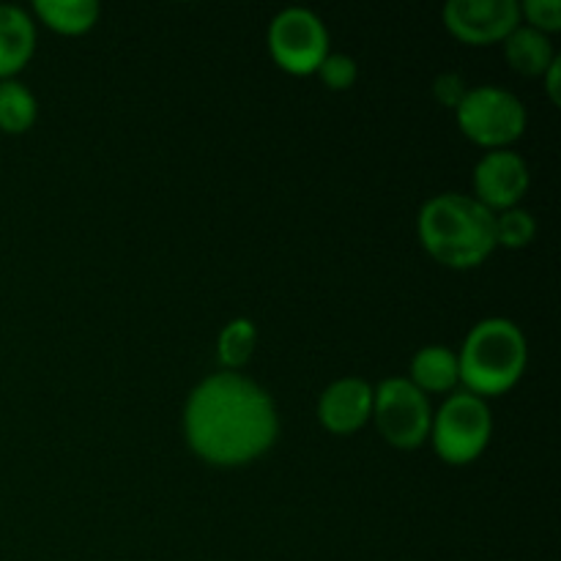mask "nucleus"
I'll return each mask as SVG.
<instances>
[{
	"instance_id": "nucleus-2",
	"label": "nucleus",
	"mask_w": 561,
	"mask_h": 561,
	"mask_svg": "<svg viewBox=\"0 0 561 561\" xmlns=\"http://www.w3.org/2000/svg\"><path fill=\"white\" fill-rule=\"evenodd\" d=\"M416 233L442 266L474 268L496 250V214L474 195L442 192L420 208Z\"/></svg>"
},
{
	"instance_id": "nucleus-18",
	"label": "nucleus",
	"mask_w": 561,
	"mask_h": 561,
	"mask_svg": "<svg viewBox=\"0 0 561 561\" xmlns=\"http://www.w3.org/2000/svg\"><path fill=\"white\" fill-rule=\"evenodd\" d=\"M316 75L321 77V82L329 91H348V88H354L356 77H359V66H356L351 55L329 53L323 64L318 66Z\"/></svg>"
},
{
	"instance_id": "nucleus-7",
	"label": "nucleus",
	"mask_w": 561,
	"mask_h": 561,
	"mask_svg": "<svg viewBox=\"0 0 561 561\" xmlns=\"http://www.w3.org/2000/svg\"><path fill=\"white\" fill-rule=\"evenodd\" d=\"M266 44L279 69L307 77L316 75L329 55V31L316 11L290 5L272 20Z\"/></svg>"
},
{
	"instance_id": "nucleus-3",
	"label": "nucleus",
	"mask_w": 561,
	"mask_h": 561,
	"mask_svg": "<svg viewBox=\"0 0 561 561\" xmlns=\"http://www.w3.org/2000/svg\"><path fill=\"white\" fill-rule=\"evenodd\" d=\"M529 365V345L518 323L507 318H485L477 323L458 351L460 381L477 398H496L510 392L524 378Z\"/></svg>"
},
{
	"instance_id": "nucleus-6",
	"label": "nucleus",
	"mask_w": 561,
	"mask_h": 561,
	"mask_svg": "<svg viewBox=\"0 0 561 561\" xmlns=\"http://www.w3.org/2000/svg\"><path fill=\"white\" fill-rule=\"evenodd\" d=\"M373 420L387 444L416 449L431 438V400L409 378H387L373 389Z\"/></svg>"
},
{
	"instance_id": "nucleus-16",
	"label": "nucleus",
	"mask_w": 561,
	"mask_h": 561,
	"mask_svg": "<svg viewBox=\"0 0 561 561\" xmlns=\"http://www.w3.org/2000/svg\"><path fill=\"white\" fill-rule=\"evenodd\" d=\"M257 345V327L250 321V318H233L228 327L219 332L217 340V354L219 362H222L228 370H239L247 362L252 359Z\"/></svg>"
},
{
	"instance_id": "nucleus-1",
	"label": "nucleus",
	"mask_w": 561,
	"mask_h": 561,
	"mask_svg": "<svg viewBox=\"0 0 561 561\" xmlns=\"http://www.w3.org/2000/svg\"><path fill=\"white\" fill-rule=\"evenodd\" d=\"M277 433L279 416L272 394L241 373H214L186 400V444L206 463H252L272 449Z\"/></svg>"
},
{
	"instance_id": "nucleus-11",
	"label": "nucleus",
	"mask_w": 561,
	"mask_h": 561,
	"mask_svg": "<svg viewBox=\"0 0 561 561\" xmlns=\"http://www.w3.org/2000/svg\"><path fill=\"white\" fill-rule=\"evenodd\" d=\"M36 53V25L20 5H0V82L14 80Z\"/></svg>"
},
{
	"instance_id": "nucleus-21",
	"label": "nucleus",
	"mask_w": 561,
	"mask_h": 561,
	"mask_svg": "<svg viewBox=\"0 0 561 561\" xmlns=\"http://www.w3.org/2000/svg\"><path fill=\"white\" fill-rule=\"evenodd\" d=\"M559 71H561V58L553 60L551 66H548V71L542 77H546V88H548V96H551L553 104H559Z\"/></svg>"
},
{
	"instance_id": "nucleus-8",
	"label": "nucleus",
	"mask_w": 561,
	"mask_h": 561,
	"mask_svg": "<svg viewBox=\"0 0 561 561\" xmlns=\"http://www.w3.org/2000/svg\"><path fill=\"white\" fill-rule=\"evenodd\" d=\"M444 25L460 42L485 47L504 42L520 25V9L515 0H449Z\"/></svg>"
},
{
	"instance_id": "nucleus-9",
	"label": "nucleus",
	"mask_w": 561,
	"mask_h": 561,
	"mask_svg": "<svg viewBox=\"0 0 561 561\" xmlns=\"http://www.w3.org/2000/svg\"><path fill=\"white\" fill-rule=\"evenodd\" d=\"M529 181L531 175L526 159L510 148H499V151H488L477 162L474 197L493 214L507 211V208L518 206L520 197L529 190Z\"/></svg>"
},
{
	"instance_id": "nucleus-12",
	"label": "nucleus",
	"mask_w": 561,
	"mask_h": 561,
	"mask_svg": "<svg viewBox=\"0 0 561 561\" xmlns=\"http://www.w3.org/2000/svg\"><path fill=\"white\" fill-rule=\"evenodd\" d=\"M411 383L422 394H444L453 392L460 383L458 354L447 345H425L411 359Z\"/></svg>"
},
{
	"instance_id": "nucleus-5",
	"label": "nucleus",
	"mask_w": 561,
	"mask_h": 561,
	"mask_svg": "<svg viewBox=\"0 0 561 561\" xmlns=\"http://www.w3.org/2000/svg\"><path fill=\"white\" fill-rule=\"evenodd\" d=\"M458 126L471 142L482 148H507L510 142L520 140L529 124L524 102L513 91L499 85L469 88L460 107L455 110Z\"/></svg>"
},
{
	"instance_id": "nucleus-13",
	"label": "nucleus",
	"mask_w": 561,
	"mask_h": 561,
	"mask_svg": "<svg viewBox=\"0 0 561 561\" xmlns=\"http://www.w3.org/2000/svg\"><path fill=\"white\" fill-rule=\"evenodd\" d=\"M504 55H507V64L518 75L526 77H542L548 71V66L559 58L551 44V36H546V33L535 31L529 25H518L504 38Z\"/></svg>"
},
{
	"instance_id": "nucleus-15",
	"label": "nucleus",
	"mask_w": 561,
	"mask_h": 561,
	"mask_svg": "<svg viewBox=\"0 0 561 561\" xmlns=\"http://www.w3.org/2000/svg\"><path fill=\"white\" fill-rule=\"evenodd\" d=\"M38 118V102L31 88L16 80L0 82V131L25 135Z\"/></svg>"
},
{
	"instance_id": "nucleus-10",
	"label": "nucleus",
	"mask_w": 561,
	"mask_h": 561,
	"mask_svg": "<svg viewBox=\"0 0 561 561\" xmlns=\"http://www.w3.org/2000/svg\"><path fill=\"white\" fill-rule=\"evenodd\" d=\"M318 420L337 436L356 433L373 420V387L356 376L329 383L318 400Z\"/></svg>"
},
{
	"instance_id": "nucleus-17",
	"label": "nucleus",
	"mask_w": 561,
	"mask_h": 561,
	"mask_svg": "<svg viewBox=\"0 0 561 561\" xmlns=\"http://www.w3.org/2000/svg\"><path fill=\"white\" fill-rule=\"evenodd\" d=\"M537 222L531 211L515 206L507 211L496 214V247H507V250H524L535 241Z\"/></svg>"
},
{
	"instance_id": "nucleus-14",
	"label": "nucleus",
	"mask_w": 561,
	"mask_h": 561,
	"mask_svg": "<svg viewBox=\"0 0 561 561\" xmlns=\"http://www.w3.org/2000/svg\"><path fill=\"white\" fill-rule=\"evenodd\" d=\"M33 9L49 31L64 36H82L99 20L96 0H36Z\"/></svg>"
},
{
	"instance_id": "nucleus-19",
	"label": "nucleus",
	"mask_w": 561,
	"mask_h": 561,
	"mask_svg": "<svg viewBox=\"0 0 561 561\" xmlns=\"http://www.w3.org/2000/svg\"><path fill=\"white\" fill-rule=\"evenodd\" d=\"M520 16L526 20V25L535 27L540 33H557L561 31V3L559 0H526L524 5H518Z\"/></svg>"
},
{
	"instance_id": "nucleus-20",
	"label": "nucleus",
	"mask_w": 561,
	"mask_h": 561,
	"mask_svg": "<svg viewBox=\"0 0 561 561\" xmlns=\"http://www.w3.org/2000/svg\"><path fill=\"white\" fill-rule=\"evenodd\" d=\"M466 93H469V85H466L463 75H458V71H444V75H438L436 80H433V96H436L438 104H444V107L458 110L460 102L466 99Z\"/></svg>"
},
{
	"instance_id": "nucleus-4",
	"label": "nucleus",
	"mask_w": 561,
	"mask_h": 561,
	"mask_svg": "<svg viewBox=\"0 0 561 561\" xmlns=\"http://www.w3.org/2000/svg\"><path fill=\"white\" fill-rule=\"evenodd\" d=\"M493 436L491 409L471 392L449 394L433 414L431 438L438 458L449 466L474 463Z\"/></svg>"
}]
</instances>
